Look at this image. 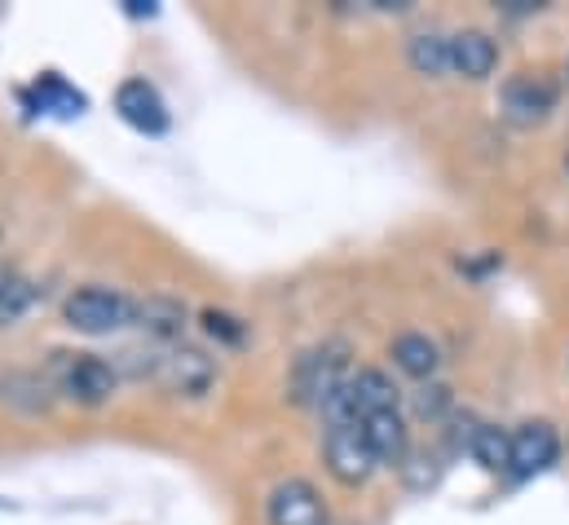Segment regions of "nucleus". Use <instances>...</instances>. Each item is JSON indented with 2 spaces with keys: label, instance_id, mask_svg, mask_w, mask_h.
Here are the masks:
<instances>
[{
  "label": "nucleus",
  "instance_id": "nucleus-1",
  "mask_svg": "<svg viewBox=\"0 0 569 525\" xmlns=\"http://www.w3.org/2000/svg\"><path fill=\"white\" fill-rule=\"evenodd\" d=\"M345 345H322V349H309L300 354L296 372H291V397L300 406H327L331 397L349 385V363H345Z\"/></svg>",
  "mask_w": 569,
  "mask_h": 525
},
{
  "label": "nucleus",
  "instance_id": "nucleus-2",
  "mask_svg": "<svg viewBox=\"0 0 569 525\" xmlns=\"http://www.w3.org/2000/svg\"><path fill=\"white\" fill-rule=\"evenodd\" d=\"M133 309H138V305H133L124 291H111V287H80V291L67 296L62 318H67V327H76V331H84V336H111V331H120V327L133 323Z\"/></svg>",
  "mask_w": 569,
  "mask_h": 525
},
{
  "label": "nucleus",
  "instance_id": "nucleus-3",
  "mask_svg": "<svg viewBox=\"0 0 569 525\" xmlns=\"http://www.w3.org/2000/svg\"><path fill=\"white\" fill-rule=\"evenodd\" d=\"M322 455H327V468L340 486H362L376 468V455L367 446V433H362V419L353 424H331L327 428V442H322Z\"/></svg>",
  "mask_w": 569,
  "mask_h": 525
},
{
  "label": "nucleus",
  "instance_id": "nucleus-4",
  "mask_svg": "<svg viewBox=\"0 0 569 525\" xmlns=\"http://www.w3.org/2000/svg\"><path fill=\"white\" fill-rule=\"evenodd\" d=\"M62 358V394L84 402V406H102L107 397L116 394L120 372L98 358V354H58Z\"/></svg>",
  "mask_w": 569,
  "mask_h": 525
},
{
  "label": "nucleus",
  "instance_id": "nucleus-5",
  "mask_svg": "<svg viewBox=\"0 0 569 525\" xmlns=\"http://www.w3.org/2000/svg\"><path fill=\"white\" fill-rule=\"evenodd\" d=\"M116 111H120V120H124L129 129L146 132V137L168 132V107H163L159 89L146 85V80H124V85L116 89Z\"/></svg>",
  "mask_w": 569,
  "mask_h": 525
},
{
  "label": "nucleus",
  "instance_id": "nucleus-6",
  "mask_svg": "<svg viewBox=\"0 0 569 525\" xmlns=\"http://www.w3.org/2000/svg\"><path fill=\"white\" fill-rule=\"evenodd\" d=\"M561 455V437L552 424L535 419V424H521L512 433V473L517 477H535V473H548Z\"/></svg>",
  "mask_w": 569,
  "mask_h": 525
},
{
  "label": "nucleus",
  "instance_id": "nucleus-7",
  "mask_svg": "<svg viewBox=\"0 0 569 525\" xmlns=\"http://www.w3.org/2000/svg\"><path fill=\"white\" fill-rule=\"evenodd\" d=\"M159 380H163L172 394L199 397V394H208V385L217 380V367H212V358H208L203 349L181 345V349H172V354L159 358Z\"/></svg>",
  "mask_w": 569,
  "mask_h": 525
},
{
  "label": "nucleus",
  "instance_id": "nucleus-8",
  "mask_svg": "<svg viewBox=\"0 0 569 525\" xmlns=\"http://www.w3.org/2000/svg\"><path fill=\"white\" fill-rule=\"evenodd\" d=\"M270 525H331V517H327L322 495L309 482L291 477L270 495Z\"/></svg>",
  "mask_w": 569,
  "mask_h": 525
},
{
  "label": "nucleus",
  "instance_id": "nucleus-9",
  "mask_svg": "<svg viewBox=\"0 0 569 525\" xmlns=\"http://www.w3.org/2000/svg\"><path fill=\"white\" fill-rule=\"evenodd\" d=\"M552 107H557V89H552L548 80H539V76H517V80H508V89H503V116H508L512 125H521V129L543 125Z\"/></svg>",
  "mask_w": 569,
  "mask_h": 525
},
{
  "label": "nucleus",
  "instance_id": "nucleus-10",
  "mask_svg": "<svg viewBox=\"0 0 569 525\" xmlns=\"http://www.w3.org/2000/svg\"><path fill=\"white\" fill-rule=\"evenodd\" d=\"M499 62V49L486 31H459L450 36V71H459L463 80H486Z\"/></svg>",
  "mask_w": 569,
  "mask_h": 525
},
{
  "label": "nucleus",
  "instance_id": "nucleus-11",
  "mask_svg": "<svg viewBox=\"0 0 569 525\" xmlns=\"http://www.w3.org/2000/svg\"><path fill=\"white\" fill-rule=\"evenodd\" d=\"M362 433H367V446H371L376 464H402L407 459V424H402L398 410L367 415L362 419Z\"/></svg>",
  "mask_w": 569,
  "mask_h": 525
},
{
  "label": "nucleus",
  "instance_id": "nucleus-12",
  "mask_svg": "<svg viewBox=\"0 0 569 525\" xmlns=\"http://www.w3.org/2000/svg\"><path fill=\"white\" fill-rule=\"evenodd\" d=\"M349 397H353V406H358V415H362V419H367V415L398 410V385H393L385 372H376V367H367V372L349 376Z\"/></svg>",
  "mask_w": 569,
  "mask_h": 525
},
{
  "label": "nucleus",
  "instance_id": "nucleus-13",
  "mask_svg": "<svg viewBox=\"0 0 569 525\" xmlns=\"http://www.w3.org/2000/svg\"><path fill=\"white\" fill-rule=\"evenodd\" d=\"M36 111H49V116H62V120H80L89 111V98L76 85H67L58 71H44L36 80Z\"/></svg>",
  "mask_w": 569,
  "mask_h": 525
},
{
  "label": "nucleus",
  "instance_id": "nucleus-14",
  "mask_svg": "<svg viewBox=\"0 0 569 525\" xmlns=\"http://www.w3.org/2000/svg\"><path fill=\"white\" fill-rule=\"evenodd\" d=\"M133 323L150 331L154 340H177L181 327H186V305L172 300V296H146L142 305L133 309Z\"/></svg>",
  "mask_w": 569,
  "mask_h": 525
},
{
  "label": "nucleus",
  "instance_id": "nucleus-15",
  "mask_svg": "<svg viewBox=\"0 0 569 525\" xmlns=\"http://www.w3.org/2000/svg\"><path fill=\"white\" fill-rule=\"evenodd\" d=\"M437 363H441L437 345H432L428 336H420V331H407V336L393 340V367L407 372L411 380H432Z\"/></svg>",
  "mask_w": 569,
  "mask_h": 525
},
{
  "label": "nucleus",
  "instance_id": "nucleus-16",
  "mask_svg": "<svg viewBox=\"0 0 569 525\" xmlns=\"http://www.w3.org/2000/svg\"><path fill=\"white\" fill-rule=\"evenodd\" d=\"M31 300H36V287H31L27 278H18L13 269L0 265V327L18 323V318L31 309Z\"/></svg>",
  "mask_w": 569,
  "mask_h": 525
},
{
  "label": "nucleus",
  "instance_id": "nucleus-17",
  "mask_svg": "<svg viewBox=\"0 0 569 525\" xmlns=\"http://www.w3.org/2000/svg\"><path fill=\"white\" fill-rule=\"evenodd\" d=\"M472 459L490 473H503L512 468V437H503L499 428H477L472 433Z\"/></svg>",
  "mask_w": 569,
  "mask_h": 525
},
{
  "label": "nucleus",
  "instance_id": "nucleus-18",
  "mask_svg": "<svg viewBox=\"0 0 569 525\" xmlns=\"http://www.w3.org/2000/svg\"><path fill=\"white\" fill-rule=\"evenodd\" d=\"M411 67L420 71V76H441V71H450V40L446 36H416L411 40Z\"/></svg>",
  "mask_w": 569,
  "mask_h": 525
},
{
  "label": "nucleus",
  "instance_id": "nucleus-19",
  "mask_svg": "<svg viewBox=\"0 0 569 525\" xmlns=\"http://www.w3.org/2000/svg\"><path fill=\"white\" fill-rule=\"evenodd\" d=\"M203 327L212 340H226V345H243V323L234 314H221V309H203Z\"/></svg>",
  "mask_w": 569,
  "mask_h": 525
},
{
  "label": "nucleus",
  "instance_id": "nucleus-20",
  "mask_svg": "<svg viewBox=\"0 0 569 525\" xmlns=\"http://www.w3.org/2000/svg\"><path fill=\"white\" fill-rule=\"evenodd\" d=\"M446 406H450V389H446V385H425V389L416 394V415H420V419H437Z\"/></svg>",
  "mask_w": 569,
  "mask_h": 525
},
{
  "label": "nucleus",
  "instance_id": "nucleus-21",
  "mask_svg": "<svg viewBox=\"0 0 569 525\" xmlns=\"http://www.w3.org/2000/svg\"><path fill=\"white\" fill-rule=\"evenodd\" d=\"M124 13H129V18H154L159 9H154L150 0H124Z\"/></svg>",
  "mask_w": 569,
  "mask_h": 525
}]
</instances>
